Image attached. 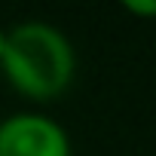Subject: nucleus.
<instances>
[{
    "label": "nucleus",
    "instance_id": "obj_1",
    "mask_svg": "<svg viewBox=\"0 0 156 156\" xmlns=\"http://www.w3.org/2000/svg\"><path fill=\"white\" fill-rule=\"evenodd\" d=\"M3 80L31 101L58 98L76 73V52L67 34L43 19L19 22L6 31L0 55Z\"/></svg>",
    "mask_w": 156,
    "mask_h": 156
},
{
    "label": "nucleus",
    "instance_id": "obj_2",
    "mask_svg": "<svg viewBox=\"0 0 156 156\" xmlns=\"http://www.w3.org/2000/svg\"><path fill=\"white\" fill-rule=\"evenodd\" d=\"M0 156H70V138L58 119L19 110L0 119Z\"/></svg>",
    "mask_w": 156,
    "mask_h": 156
},
{
    "label": "nucleus",
    "instance_id": "obj_3",
    "mask_svg": "<svg viewBox=\"0 0 156 156\" xmlns=\"http://www.w3.org/2000/svg\"><path fill=\"white\" fill-rule=\"evenodd\" d=\"M122 6L129 12H138V16H153L156 12V0H122Z\"/></svg>",
    "mask_w": 156,
    "mask_h": 156
},
{
    "label": "nucleus",
    "instance_id": "obj_4",
    "mask_svg": "<svg viewBox=\"0 0 156 156\" xmlns=\"http://www.w3.org/2000/svg\"><path fill=\"white\" fill-rule=\"evenodd\" d=\"M3 43H6V28L0 25V55H3Z\"/></svg>",
    "mask_w": 156,
    "mask_h": 156
}]
</instances>
